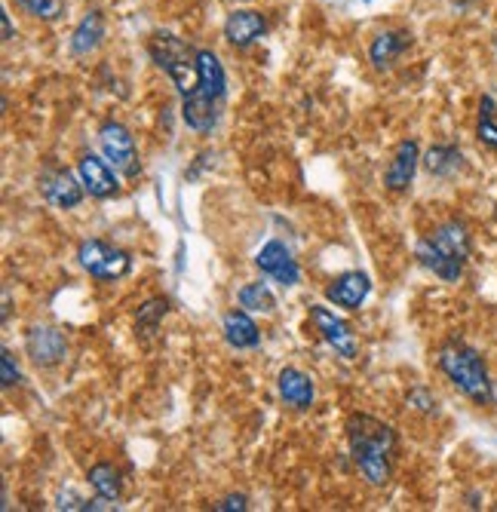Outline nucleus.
<instances>
[{
  "label": "nucleus",
  "mask_w": 497,
  "mask_h": 512,
  "mask_svg": "<svg viewBox=\"0 0 497 512\" xmlns=\"http://www.w3.org/2000/svg\"><path fill=\"white\" fill-rule=\"evenodd\" d=\"M25 353L37 368H56L68 356V338L56 325H31L25 332Z\"/></svg>",
  "instance_id": "9d476101"
},
{
  "label": "nucleus",
  "mask_w": 497,
  "mask_h": 512,
  "mask_svg": "<svg viewBox=\"0 0 497 512\" xmlns=\"http://www.w3.org/2000/svg\"><path fill=\"white\" fill-rule=\"evenodd\" d=\"M0 25H4V40L10 43V40L16 37V28H13V19H10V13H0Z\"/></svg>",
  "instance_id": "c85d7f7f"
},
{
  "label": "nucleus",
  "mask_w": 497,
  "mask_h": 512,
  "mask_svg": "<svg viewBox=\"0 0 497 512\" xmlns=\"http://www.w3.org/2000/svg\"><path fill=\"white\" fill-rule=\"evenodd\" d=\"M237 298H240V307L249 313H274L277 310V298L264 279H258V283H246Z\"/></svg>",
  "instance_id": "5701e85b"
},
{
  "label": "nucleus",
  "mask_w": 497,
  "mask_h": 512,
  "mask_svg": "<svg viewBox=\"0 0 497 512\" xmlns=\"http://www.w3.org/2000/svg\"><path fill=\"white\" fill-rule=\"evenodd\" d=\"M221 338L234 350H255L261 344L258 322L243 307H234V310H228L221 316Z\"/></svg>",
  "instance_id": "f3484780"
},
{
  "label": "nucleus",
  "mask_w": 497,
  "mask_h": 512,
  "mask_svg": "<svg viewBox=\"0 0 497 512\" xmlns=\"http://www.w3.org/2000/svg\"><path fill=\"white\" fill-rule=\"evenodd\" d=\"M215 509L218 512H246L249 509V497L246 494H228V497H221L218 503H215Z\"/></svg>",
  "instance_id": "cd10ccee"
},
{
  "label": "nucleus",
  "mask_w": 497,
  "mask_h": 512,
  "mask_svg": "<svg viewBox=\"0 0 497 512\" xmlns=\"http://www.w3.org/2000/svg\"><path fill=\"white\" fill-rule=\"evenodd\" d=\"M99 148L105 154V160L126 178H135L142 172V160H139V148H135L132 132L120 123V120H105L99 126Z\"/></svg>",
  "instance_id": "0eeeda50"
},
{
  "label": "nucleus",
  "mask_w": 497,
  "mask_h": 512,
  "mask_svg": "<svg viewBox=\"0 0 497 512\" xmlns=\"http://www.w3.org/2000/svg\"><path fill=\"white\" fill-rule=\"evenodd\" d=\"M424 169L433 175V178H451L464 169V154L461 148L455 145H433L424 157H421Z\"/></svg>",
  "instance_id": "aec40b11"
},
{
  "label": "nucleus",
  "mask_w": 497,
  "mask_h": 512,
  "mask_svg": "<svg viewBox=\"0 0 497 512\" xmlns=\"http://www.w3.org/2000/svg\"><path fill=\"white\" fill-rule=\"evenodd\" d=\"M166 313H169V298H163V295L148 298L139 307V313H135V338H142V341L154 338L160 332V322Z\"/></svg>",
  "instance_id": "412c9836"
},
{
  "label": "nucleus",
  "mask_w": 497,
  "mask_h": 512,
  "mask_svg": "<svg viewBox=\"0 0 497 512\" xmlns=\"http://www.w3.org/2000/svg\"><path fill=\"white\" fill-rule=\"evenodd\" d=\"M19 384H22V371H19L16 359H13V353L4 347V350H0V387L10 390V387H19Z\"/></svg>",
  "instance_id": "a878e982"
},
{
  "label": "nucleus",
  "mask_w": 497,
  "mask_h": 512,
  "mask_svg": "<svg viewBox=\"0 0 497 512\" xmlns=\"http://www.w3.org/2000/svg\"><path fill=\"white\" fill-rule=\"evenodd\" d=\"M228 99V71L212 50H197V86L182 96V120L188 129L206 135L218 126Z\"/></svg>",
  "instance_id": "f03ea898"
},
{
  "label": "nucleus",
  "mask_w": 497,
  "mask_h": 512,
  "mask_svg": "<svg viewBox=\"0 0 497 512\" xmlns=\"http://www.w3.org/2000/svg\"><path fill=\"white\" fill-rule=\"evenodd\" d=\"M473 255V237L470 227L458 218H448L436 224L424 240L415 246V258L421 267H427L442 283H458L464 276V267Z\"/></svg>",
  "instance_id": "7ed1b4c3"
},
{
  "label": "nucleus",
  "mask_w": 497,
  "mask_h": 512,
  "mask_svg": "<svg viewBox=\"0 0 497 512\" xmlns=\"http://www.w3.org/2000/svg\"><path fill=\"white\" fill-rule=\"evenodd\" d=\"M148 56L151 62L175 83L178 96H188L197 86V50L191 43H185L172 31H151L148 37Z\"/></svg>",
  "instance_id": "39448f33"
},
{
  "label": "nucleus",
  "mask_w": 497,
  "mask_h": 512,
  "mask_svg": "<svg viewBox=\"0 0 497 512\" xmlns=\"http://www.w3.org/2000/svg\"><path fill=\"white\" fill-rule=\"evenodd\" d=\"M86 479H89V485H93V491L99 494V497H105V500H111V503H117L120 497H123V479H120V473L111 467V463H93L89 467V473H86Z\"/></svg>",
  "instance_id": "4be33fe9"
},
{
  "label": "nucleus",
  "mask_w": 497,
  "mask_h": 512,
  "mask_svg": "<svg viewBox=\"0 0 497 512\" xmlns=\"http://www.w3.org/2000/svg\"><path fill=\"white\" fill-rule=\"evenodd\" d=\"M77 175L83 181L86 194L93 200H111L120 194V178L114 175V166L99 154H80Z\"/></svg>",
  "instance_id": "f8f14e48"
},
{
  "label": "nucleus",
  "mask_w": 497,
  "mask_h": 512,
  "mask_svg": "<svg viewBox=\"0 0 497 512\" xmlns=\"http://www.w3.org/2000/svg\"><path fill=\"white\" fill-rule=\"evenodd\" d=\"M405 402H409V408H412V411H418V414H433V411H436V396H433L427 387H415V390H409V396H405Z\"/></svg>",
  "instance_id": "bb28decb"
},
{
  "label": "nucleus",
  "mask_w": 497,
  "mask_h": 512,
  "mask_svg": "<svg viewBox=\"0 0 497 512\" xmlns=\"http://www.w3.org/2000/svg\"><path fill=\"white\" fill-rule=\"evenodd\" d=\"M13 4L31 19H43V22H56L65 10L62 0H13Z\"/></svg>",
  "instance_id": "393cba45"
},
{
  "label": "nucleus",
  "mask_w": 497,
  "mask_h": 512,
  "mask_svg": "<svg viewBox=\"0 0 497 512\" xmlns=\"http://www.w3.org/2000/svg\"><path fill=\"white\" fill-rule=\"evenodd\" d=\"M347 445L350 457L356 463L359 476H363L372 488H384L393 479V454H396V430L372 414H350L347 424Z\"/></svg>",
  "instance_id": "f257e3e1"
},
{
  "label": "nucleus",
  "mask_w": 497,
  "mask_h": 512,
  "mask_svg": "<svg viewBox=\"0 0 497 512\" xmlns=\"http://www.w3.org/2000/svg\"><path fill=\"white\" fill-rule=\"evenodd\" d=\"M255 267L261 270V276L274 279L283 289H292L301 283V267L292 255V249L283 240H270L258 249L255 255Z\"/></svg>",
  "instance_id": "1a4fd4ad"
},
{
  "label": "nucleus",
  "mask_w": 497,
  "mask_h": 512,
  "mask_svg": "<svg viewBox=\"0 0 497 512\" xmlns=\"http://www.w3.org/2000/svg\"><path fill=\"white\" fill-rule=\"evenodd\" d=\"M476 138H479V145H485L488 151H497V105H494L491 96H482V99H479Z\"/></svg>",
  "instance_id": "b1692460"
},
{
  "label": "nucleus",
  "mask_w": 497,
  "mask_h": 512,
  "mask_svg": "<svg viewBox=\"0 0 497 512\" xmlns=\"http://www.w3.org/2000/svg\"><path fill=\"white\" fill-rule=\"evenodd\" d=\"M277 393H280V399L292 411H307V408H313V399H316L313 378L307 375V371L295 368V365L280 368V375H277Z\"/></svg>",
  "instance_id": "dca6fc26"
},
{
  "label": "nucleus",
  "mask_w": 497,
  "mask_h": 512,
  "mask_svg": "<svg viewBox=\"0 0 497 512\" xmlns=\"http://www.w3.org/2000/svg\"><path fill=\"white\" fill-rule=\"evenodd\" d=\"M436 368L445 375V381L455 387L458 393H464L470 402L476 405H491V375L488 365L482 359V353L458 338L445 341L436 350Z\"/></svg>",
  "instance_id": "20e7f679"
},
{
  "label": "nucleus",
  "mask_w": 497,
  "mask_h": 512,
  "mask_svg": "<svg viewBox=\"0 0 497 512\" xmlns=\"http://www.w3.org/2000/svg\"><path fill=\"white\" fill-rule=\"evenodd\" d=\"M40 194L47 197V203H53L56 209H77L83 203V181L80 175H74L65 166H50L40 172Z\"/></svg>",
  "instance_id": "9b49d317"
},
{
  "label": "nucleus",
  "mask_w": 497,
  "mask_h": 512,
  "mask_svg": "<svg viewBox=\"0 0 497 512\" xmlns=\"http://www.w3.org/2000/svg\"><path fill=\"white\" fill-rule=\"evenodd\" d=\"M77 264L93 279H99V283H117V279L129 276L132 255L102 240H83L77 246Z\"/></svg>",
  "instance_id": "423d86ee"
},
{
  "label": "nucleus",
  "mask_w": 497,
  "mask_h": 512,
  "mask_svg": "<svg viewBox=\"0 0 497 512\" xmlns=\"http://www.w3.org/2000/svg\"><path fill=\"white\" fill-rule=\"evenodd\" d=\"M412 43V34L402 31V28H390V31H381L375 34V40L369 43V62L375 71H387L405 50H409Z\"/></svg>",
  "instance_id": "6ab92c4d"
},
{
  "label": "nucleus",
  "mask_w": 497,
  "mask_h": 512,
  "mask_svg": "<svg viewBox=\"0 0 497 512\" xmlns=\"http://www.w3.org/2000/svg\"><path fill=\"white\" fill-rule=\"evenodd\" d=\"M491 405H497V381L491 384Z\"/></svg>",
  "instance_id": "c756f323"
},
{
  "label": "nucleus",
  "mask_w": 497,
  "mask_h": 512,
  "mask_svg": "<svg viewBox=\"0 0 497 512\" xmlns=\"http://www.w3.org/2000/svg\"><path fill=\"white\" fill-rule=\"evenodd\" d=\"M221 34L234 50H249L252 43H258L267 34V19L258 10H234L228 19H224Z\"/></svg>",
  "instance_id": "2eb2a0df"
},
{
  "label": "nucleus",
  "mask_w": 497,
  "mask_h": 512,
  "mask_svg": "<svg viewBox=\"0 0 497 512\" xmlns=\"http://www.w3.org/2000/svg\"><path fill=\"white\" fill-rule=\"evenodd\" d=\"M369 295H372V276L366 270H344L326 286V301L347 313L363 307Z\"/></svg>",
  "instance_id": "ddd939ff"
},
{
  "label": "nucleus",
  "mask_w": 497,
  "mask_h": 512,
  "mask_svg": "<svg viewBox=\"0 0 497 512\" xmlns=\"http://www.w3.org/2000/svg\"><path fill=\"white\" fill-rule=\"evenodd\" d=\"M105 13L102 10H89L77 25H74V31H71V37H68V50H71V56L74 59H89L93 56L99 46H102V40H105Z\"/></svg>",
  "instance_id": "a211bd4d"
},
{
  "label": "nucleus",
  "mask_w": 497,
  "mask_h": 512,
  "mask_svg": "<svg viewBox=\"0 0 497 512\" xmlns=\"http://www.w3.org/2000/svg\"><path fill=\"white\" fill-rule=\"evenodd\" d=\"M494 50H497V40H494Z\"/></svg>",
  "instance_id": "7c9ffc66"
},
{
  "label": "nucleus",
  "mask_w": 497,
  "mask_h": 512,
  "mask_svg": "<svg viewBox=\"0 0 497 512\" xmlns=\"http://www.w3.org/2000/svg\"><path fill=\"white\" fill-rule=\"evenodd\" d=\"M310 325H313V332L320 335L341 359H356L359 356V341H356V335L350 332V325L341 319V316H335L329 307H323V304H313L310 307Z\"/></svg>",
  "instance_id": "6e6552de"
},
{
  "label": "nucleus",
  "mask_w": 497,
  "mask_h": 512,
  "mask_svg": "<svg viewBox=\"0 0 497 512\" xmlns=\"http://www.w3.org/2000/svg\"><path fill=\"white\" fill-rule=\"evenodd\" d=\"M418 166H421V145L415 142V138H402L393 151V157H390V163H387V169H384V188L390 194L409 191Z\"/></svg>",
  "instance_id": "4468645a"
}]
</instances>
